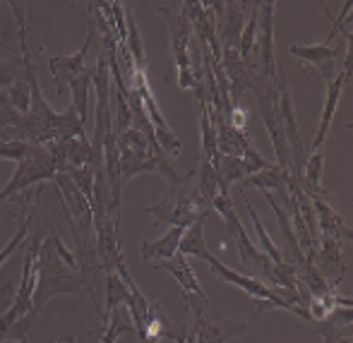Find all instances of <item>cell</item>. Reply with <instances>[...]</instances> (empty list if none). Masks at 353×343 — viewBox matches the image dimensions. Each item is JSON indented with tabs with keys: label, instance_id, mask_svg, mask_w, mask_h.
Masks as SVG:
<instances>
[{
	"label": "cell",
	"instance_id": "6da1fadb",
	"mask_svg": "<svg viewBox=\"0 0 353 343\" xmlns=\"http://www.w3.org/2000/svg\"><path fill=\"white\" fill-rule=\"evenodd\" d=\"M219 192V176L207 161H200V171L183 178L181 185L171 187L168 195L157 207L149 209L154 226L190 228L195 221L207 218L212 211V202Z\"/></svg>",
	"mask_w": 353,
	"mask_h": 343
},
{
	"label": "cell",
	"instance_id": "7a4b0ae2",
	"mask_svg": "<svg viewBox=\"0 0 353 343\" xmlns=\"http://www.w3.org/2000/svg\"><path fill=\"white\" fill-rule=\"evenodd\" d=\"M89 293L97 302V295L92 291V281L74 274L70 267L63 262V257L56 250V231L48 223V238L39 240L37 245V288L32 298V312H29V324H34L41 307L56 295H84Z\"/></svg>",
	"mask_w": 353,
	"mask_h": 343
},
{
	"label": "cell",
	"instance_id": "3957f363",
	"mask_svg": "<svg viewBox=\"0 0 353 343\" xmlns=\"http://www.w3.org/2000/svg\"><path fill=\"white\" fill-rule=\"evenodd\" d=\"M116 142H118V152H121V185H125L137 173H149V171L163 173L171 187L183 183V178L173 168L171 156L159 147L157 139L147 137L144 132L130 127L123 135H118Z\"/></svg>",
	"mask_w": 353,
	"mask_h": 343
},
{
	"label": "cell",
	"instance_id": "277c9868",
	"mask_svg": "<svg viewBox=\"0 0 353 343\" xmlns=\"http://www.w3.org/2000/svg\"><path fill=\"white\" fill-rule=\"evenodd\" d=\"M94 37V17L89 19V34L84 39V46L79 48L72 56H56L51 58V72H53V82H56L58 96L65 94L68 89L72 92V103L70 106L77 111L79 121L87 123V106H89V84L94 79V67H87V53H89V43Z\"/></svg>",
	"mask_w": 353,
	"mask_h": 343
},
{
	"label": "cell",
	"instance_id": "5b68a950",
	"mask_svg": "<svg viewBox=\"0 0 353 343\" xmlns=\"http://www.w3.org/2000/svg\"><path fill=\"white\" fill-rule=\"evenodd\" d=\"M212 209L226 221V231L231 233L233 242H236L243 264H255L257 269L265 274L267 281H270V288H274L276 286V264L260 250V247L252 245L250 236H248V231L243 228V221L238 218L236 207H233L228 190H221V187H219L216 197H214V202H212Z\"/></svg>",
	"mask_w": 353,
	"mask_h": 343
},
{
	"label": "cell",
	"instance_id": "8992f818",
	"mask_svg": "<svg viewBox=\"0 0 353 343\" xmlns=\"http://www.w3.org/2000/svg\"><path fill=\"white\" fill-rule=\"evenodd\" d=\"M183 300L192 310V339L195 343H226L245 334V322H233L228 317H221L212 307L210 298L183 293Z\"/></svg>",
	"mask_w": 353,
	"mask_h": 343
},
{
	"label": "cell",
	"instance_id": "52a82bcc",
	"mask_svg": "<svg viewBox=\"0 0 353 343\" xmlns=\"http://www.w3.org/2000/svg\"><path fill=\"white\" fill-rule=\"evenodd\" d=\"M159 12L166 17L171 27V46H173V63L178 67V87L195 89L197 94H205L200 87V74L192 72V56H190V22L185 12L173 14L166 5H159Z\"/></svg>",
	"mask_w": 353,
	"mask_h": 343
},
{
	"label": "cell",
	"instance_id": "ba28073f",
	"mask_svg": "<svg viewBox=\"0 0 353 343\" xmlns=\"http://www.w3.org/2000/svg\"><path fill=\"white\" fill-rule=\"evenodd\" d=\"M349 12H351V3H346L341 8V17H332V32L327 37V41L315 43V46H291L293 56H298L301 61L312 63V65L320 70L325 82H332L336 77V56H339V48H334V39L339 37V32L346 34Z\"/></svg>",
	"mask_w": 353,
	"mask_h": 343
},
{
	"label": "cell",
	"instance_id": "9c48e42d",
	"mask_svg": "<svg viewBox=\"0 0 353 343\" xmlns=\"http://www.w3.org/2000/svg\"><path fill=\"white\" fill-rule=\"evenodd\" d=\"M56 173H58L56 161H53V156L48 154V149H43L41 154H37V156L29 158V161L17 163V168H14L10 183L0 190V205H5L8 200L19 197V192H24L27 187L37 185V183L53 180Z\"/></svg>",
	"mask_w": 353,
	"mask_h": 343
},
{
	"label": "cell",
	"instance_id": "30bf717a",
	"mask_svg": "<svg viewBox=\"0 0 353 343\" xmlns=\"http://www.w3.org/2000/svg\"><path fill=\"white\" fill-rule=\"evenodd\" d=\"M274 3H260L262 14H257V34H255V46H252V56L257 58L260 65V79H270L276 74L274 63Z\"/></svg>",
	"mask_w": 353,
	"mask_h": 343
},
{
	"label": "cell",
	"instance_id": "8fae6325",
	"mask_svg": "<svg viewBox=\"0 0 353 343\" xmlns=\"http://www.w3.org/2000/svg\"><path fill=\"white\" fill-rule=\"evenodd\" d=\"M351 79V58H346L344 63V70L336 72V77L332 82H327V96H325V108H322V118H320V125H317V135L312 139V147L310 152H322V144H325L327 135H330V127H332V121H334V113H336V106H339V98H341V92H344V84Z\"/></svg>",
	"mask_w": 353,
	"mask_h": 343
},
{
	"label": "cell",
	"instance_id": "7c38bea8",
	"mask_svg": "<svg viewBox=\"0 0 353 343\" xmlns=\"http://www.w3.org/2000/svg\"><path fill=\"white\" fill-rule=\"evenodd\" d=\"M154 269H163L168 271L173 278L178 281V286L183 288V293H188V295H197V298H207L205 288L200 286V278H197V274L192 271L190 262H188L185 255H173L171 260H163V262H157L154 264Z\"/></svg>",
	"mask_w": 353,
	"mask_h": 343
},
{
	"label": "cell",
	"instance_id": "4fadbf2b",
	"mask_svg": "<svg viewBox=\"0 0 353 343\" xmlns=\"http://www.w3.org/2000/svg\"><path fill=\"white\" fill-rule=\"evenodd\" d=\"M183 228H168L166 236H161L159 240H144L142 242V260L144 262H163L171 260L173 255H178V245H181Z\"/></svg>",
	"mask_w": 353,
	"mask_h": 343
},
{
	"label": "cell",
	"instance_id": "5bb4252c",
	"mask_svg": "<svg viewBox=\"0 0 353 343\" xmlns=\"http://www.w3.org/2000/svg\"><path fill=\"white\" fill-rule=\"evenodd\" d=\"M34 216H37V209L32 205H24L22 207V214H19V231L12 236V240L8 242V245L0 250V269L5 267V262L10 260V257L14 255V250H17L19 245H24L27 242V238L32 236V228H34Z\"/></svg>",
	"mask_w": 353,
	"mask_h": 343
},
{
	"label": "cell",
	"instance_id": "9a60e30c",
	"mask_svg": "<svg viewBox=\"0 0 353 343\" xmlns=\"http://www.w3.org/2000/svg\"><path fill=\"white\" fill-rule=\"evenodd\" d=\"M106 329H103V336H101V343H118V339L125 334H132L135 331V324H130V320L125 317V312L121 310V305L108 310V317H106Z\"/></svg>",
	"mask_w": 353,
	"mask_h": 343
},
{
	"label": "cell",
	"instance_id": "2e32d148",
	"mask_svg": "<svg viewBox=\"0 0 353 343\" xmlns=\"http://www.w3.org/2000/svg\"><path fill=\"white\" fill-rule=\"evenodd\" d=\"M241 195H243V200H245V207H248V211H250V218H252V223H255V231H257V238H260V250L265 252L267 257H270L274 264H283V252L279 250V247L274 245V240H272L270 236H267V228H265V223L260 221V216H257V211H255V207L250 205V200H248V195H245V190H241Z\"/></svg>",
	"mask_w": 353,
	"mask_h": 343
},
{
	"label": "cell",
	"instance_id": "e0dca14e",
	"mask_svg": "<svg viewBox=\"0 0 353 343\" xmlns=\"http://www.w3.org/2000/svg\"><path fill=\"white\" fill-rule=\"evenodd\" d=\"M46 147H39L32 142H22V139H8V142H0V158H10V161H29L37 154H41Z\"/></svg>",
	"mask_w": 353,
	"mask_h": 343
},
{
	"label": "cell",
	"instance_id": "ac0fdd59",
	"mask_svg": "<svg viewBox=\"0 0 353 343\" xmlns=\"http://www.w3.org/2000/svg\"><path fill=\"white\" fill-rule=\"evenodd\" d=\"M12 288H14V283L8 281L3 286V291H0V343L10 339V334H12L14 324H17V320H19L14 305H5V298L12 293Z\"/></svg>",
	"mask_w": 353,
	"mask_h": 343
},
{
	"label": "cell",
	"instance_id": "d6986e66",
	"mask_svg": "<svg viewBox=\"0 0 353 343\" xmlns=\"http://www.w3.org/2000/svg\"><path fill=\"white\" fill-rule=\"evenodd\" d=\"M128 293H130V286L118 274L106 271V317H108V310H113V307L125 302Z\"/></svg>",
	"mask_w": 353,
	"mask_h": 343
},
{
	"label": "cell",
	"instance_id": "ffe728a7",
	"mask_svg": "<svg viewBox=\"0 0 353 343\" xmlns=\"http://www.w3.org/2000/svg\"><path fill=\"white\" fill-rule=\"evenodd\" d=\"M315 329L322 334L325 343H351V324L349 322H341V324H334L332 320L317 322Z\"/></svg>",
	"mask_w": 353,
	"mask_h": 343
},
{
	"label": "cell",
	"instance_id": "44dd1931",
	"mask_svg": "<svg viewBox=\"0 0 353 343\" xmlns=\"http://www.w3.org/2000/svg\"><path fill=\"white\" fill-rule=\"evenodd\" d=\"M56 343H77V341H74V336H63V339H58Z\"/></svg>",
	"mask_w": 353,
	"mask_h": 343
}]
</instances>
